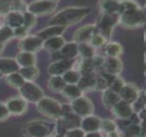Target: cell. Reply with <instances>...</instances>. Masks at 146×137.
Masks as SVG:
<instances>
[{
	"label": "cell",
	"mask_w": 146,
	"mask_h": 137,
	"mask_svg": "<svg viewBox=\"0 0 146 137\" xmlns=\"http://www.w3.org/2000/svg\"><path fill=\"white\" fill-rule=\"evenodd\" d=\"M92 11L87 6H68L55 14L49 21V25H57L68 27L80 22Z\"/></svg>",
	"instance_id": "cell-1"
},
{
	"label": "cell",
	"mask_w": 146,
	"mask_h": 137,
	"mask_svg": "<svg viewBox=\"0 0 146 137\" xmlns=\"http://www.w3.org/2000/svg\"><path fill=\"white\" fill-rule=\"evenodd\" d=\"M57 132V124L43 119H34L25 126V133L28 137L55 136Z\"/></svg>",
	"instance_id": "cell-2"
},
{
	"label": "cell",
	"mask_w": 146,
	"mask_h": 137,
	"mask_svg": "<svg viewBox=\"0 0 146 137\" xmlns=\"http://www.w3.org/2000/svg\"><path fill=\"white\" fill-rule=\"evenodd\" d=\"M36 106L41 115L55 121H59L64 115L63 106L50 97L44 96L36 104Z\"/></svg>",
	"instance_id": "cell-3"
},
{
	"label": "cell",
	"mask_w": 146,
	"mask_h": 137,
	"mask_svg": "<svg viewBox=\"0 0 146 137\" xmlns=\"http://www.w3.org/2000/svg\"><path fill=\"white\" fill-rule=\"evenodd\" d=\"M18 90L20 96L27 103L37 104L44 97L43 89L34 82H26Z\"/></svg>",
	"instance_id": "cell-4"
},
{
	"label": "cell",
	"mask_w": 146,
	"mask_h": 137,
	"mask_svg": "<svg viewBox=\"0 0 146 137\" xmlns=\"http://www.w3.org/2000/svg\"><path fill=\"white\" fill-rule=\"evenodd\" d=\"M69 106L72 112L80 118L94 114L95 107L92 100L84 94L74 100H71Z\"/></svg>",
	"instance_id": "cell-5"
},
{
	"label": "cell",
	"mask_w": 146,
	"mask_h": 137,
	"mask_svg": "<svg viewBox=\"0 0 146 137\" xmlns=\"http://www.w3.org/2000/svg\"><path fill=\"white\" fill-rule=\"evenodd\" d=\"M144 23V12L141 8L129 9L120 14L119 24L127 28H137Z\"/></svg>",
	"instance_id": "cell-6"
},
{
	"label": "cell",
	"mask_w": 146,
	"mask_h": 137,
	"mask_svg": "<svg viewBox=\"0 0 146 137\" xmlns=\"http://www.w3.org/2000/svg\"><path fill=\"white\" fill-rule=\"evenodd\" d=\"M120 14H102L97 26L98 33L103 34L108 40L112 35L113 30L119 24Z\"/></svg>",
	"instance_id": "cell-7"
},
{
	"label": "cell",
	"mask_w": 146,
	"mask_h": 137,
	"mask_svg": "<svg viewBox=\"0 0 146 137\" xmlns=\"http://www.w3.org/2000/svg\"><path fill=\"white\" fill-rule=\"evenodd\" d=\"M58 5V1L43 0L33 1L27 3V11L32 13L35 16H43L52 14Z\"/></svg>",
	"instance_id": "cell-8"
},
{
	"label": "cell",
	"mask_w": 146,
	"mask_h": 137,
	"mask_svg": "<svg viewBox=\"0 0 146 137\" xmlns=\"http://www.w3.org/2000/svg\"><path fill=\"white\" fill-rule=\"evenodd\" d=\"M96 24H86L78 28L74 33V40L77 44L89 43L92 38L98 33Z\"/></svg>",
	"instance_id": "cell-9"
},
{
	"label": "cell",
	"mask_w": 146,
	"mask_h": 137,
	"mask_svg": "<svg viewBox=\"0 0 146 137\" xmlns=\"http://www.w3.org/2000/svg\"><path fill=\"white\" fill-rule=\"evenodd\" d=\"M43 45H44V40L37 34L27 35L24 39H21L19 44V48L21 51L35 53L36 51L43 48Z\"/></svg>",
	"instance_id": "cell-10"
},
{
	"label": "cell",
	"mask_w": 146,
	"mask_h": 137,
	"mask_svg": "<svg viewBox=\"0 0 146 137\" xmlns=\"http://www.w3.org/2000/svg\"><path fill=\"white\" fill-rule=\"evenodd\" d=\"M102 70L104 73L110 76H120L123 70V63L120 57H105L102 66Z\"/></svg>",
	"instance_id": "cell-11"
},
{
	"label": "cell",
	"mask_w": 146,
	"mask_h": 137,
	"mask_svg": "<svg viewBox=\"0 0 146 137\" xmlns=\"http://www.w3.org/2000/svg\"><path fill=\"white\" fill-rule=\"evenodd\" d=\"M75 62L74 60H68V59H60L51 63L48 69V74L51 76H63L67 71L74 68Z\"/></svg>",
	"instance_id": "cell-12"
},
{
	"label": "cell",
	"mask_w": 146,
	"mask_h": 137,
	"mask_svg": "<svg viewBox=\"0 0 146 137\" xmlns=\"http://www.w3.org/2000/svg\"><path fill=\"white\" fill-rule=\"evenodd\" d=\"M110 112L112 115L119 120H129L134 113L133 105L123 100H120Z\"/></svg>",
	"instance_id": "cell-13"
},
{
	"label": "cell",
	"mask_w": 146,
	"mask_h": 137,
	"mask_svg": "<svg viewBox=\"0 0 146 137\" xmlns=\"http://www.w3.org/2000/svg\"><path fill=\"white\" fill-rule=\"evenodd\" d=\"M10 115L21 116L27 112V102L21 96L12 97L5 102Z\"/></svg>",
	"instance_id": "cell-14"
},
{
	"label": "cell",
	"mask_w": 146,
	"mask_h": 137,
	"mask_svg": "<svg viewBox=\"0 0 146 137\" xmlns=\"http://www.w3.org/2000/svg\"><path fill=\"white\" fill-rule=\"evenodd\" d=\"M140 89L132 82H126L125 86L122 88L119 93L121 100L130 104H133L140 94Z\"/></svg>",
	"instance_id": "cell-15"
},
{
	"label": "cell",
	"mask_w": 146,
	"mask_h": 137,
	"mask_svg": "<svg viewBox=\"0 0 146 137\" xmlns=\"http://www.w3.org/2000/svg\"><path fill=\"white\" fill-rule=\"evenodd\" d=\"M101 121H102V118L93 114V115L80 118V127L86 132V134L98 132V131H100Z\"/></svg>",
	"instance_id": "cell-16"
},
{
	"label": "cell",
	"mask_w": 146,
	"mask_h": 137,
	"mask_svg": "<svg viewBox=\"0 0 146 137\" xmlns=\"http://www.w3.org/2000/svg\"><path fill=\"white\" fill-rule=\"evenodd\" d=\"M97 79H98L97 72L82 75V77L78 86L80 88L83 93L95 91L97 90Z\"/></svg>",
	"instance_id": "cell-17"
},
{
	"label": "cell",
	"mask_w": 146,
	"mask_h": 137,
	"mask_svg": "<svg viewBox=\"0 0 146 137\" xmlns=\"http://www.w3.org/2000/svg\"><path fill=\"white\" fill-rule=\"evenodd\" d=\"M67 27L57 25H49L44 29L38 31L36 34L39 36L44 41L56 36H62V33L65 32Z\"/></svg>",
	"instance_id": "cell-18"
},
{
	"label": "cell",
	"mask_w": 146,
	"mask_h": 137,
	"mask_svg": "<svg viewBox=\"0 0 146 137\" xmlns=\"http://www.w3.org/2000/svg\"><path fill=\"white\" fill-rule=\"evenodd\" d=\"M58 52L61 56V59L74 60L76 57L80 56L78 44L75 43L74 41L66 42V44Z\"/></svg>",
	"instance_id": "cell-19"
},
{
	"label": "cell",
	"mask_w": 146,
	"mask_h": 137,
	"mask_svg": "<svg viewBox=\"0 0 146 137\" xmlns=\"http://www.w3.org/2000/svg\"><path fill=\"white\" fill-rule=\"evenodd\" d=\"M20 66L15 58L0 57V74L8 76L9 74L18 72Z\"/></svg>",
	"instance_id": "cell-20"
},
{
	"label": "cell",
	"mask_w": 146,
	"mask_h": 137,
	"mask_svg": "<svg viewBox=\"0 0 146 137\" xmlns=\"http://www.w3.org/2000/svg\"><path fill=\"white\" fill-rule=\"evenodd\" d=\"M121 100L120 94L110 88H108L103 92L102 94V103L104 106L108 109L111 110Z\"/></svg>",
	"instance_id": "cell-21"
},
{
	"label": "cell",
	"mask_w": 146,
	"mask_h": 137,
	"mask_svg": "<svg viewBox=\"0 0 146 137\" xmlns=\"http://www.w3.org/2000/svg\"><path fill=\"white\" fill-rule=\"evenodd\" d=\"M66 44V40L62 36H56L44 41L43 48L51 53L58 52Z\"/></svg>",
	"instance_id": "cell-22"
},
{
	"label": "cell",
	"mask_w": 146,
	"mask_h": 137,
	"mask_svg": "<svg viewBox=\"0 0 146 137\" xmlns=\"http://www.w3.org/2000/svg\"><path fill=\"white\" fill-rule=\"evenodd\" d=\"M5 24L15 29L24 25V15L21 12L11 11L5 16Z\"/></svg>",
	"instance_id": "cell-23"
},
{
	"label": "cell",
	"mask_w": 146,
	"mask_h": 137,
	"mask_svg": "<svg viewBox=\"0 0 146 137\" xmlns=\"http://www.w3.org/2000/svg\"><path fill=\"white\" fill-rule=\"evenodd\" d=\"M104 57H120L123 54L122 45L115 41H109L104 47Z\"/></svg>",
	"instance_id": "cell-24"
},
{
	"label": "cell",
	"mask_w": 146,
	"mask_h": 137,
	"mask_svg": "<svg viewBox=\"0 0 146 137\" xmlns=\"http://www.w3.org/2000/svg\"><path fill=\"white\" fill-rule=\"evenodd\" d=\"M20 68L30 67L36 65V56L34 53L20 51L15 57Z\"/></svg>",
	"instance_id": "cell-25"
},
{
	"label": "cell",
	"mask_w": 146,
	"mask_h": 137,
	"mask_svg": "<svg viewBox=\"0 0 146 137\" xmlns=\"http://www.w3.org/2000/svg\"><path fill=\"white\" fill-rule=\"evenodd\" d=\"M102 14H120L121 12V3L120 1H100L98 3Z\"/></svg>",
	"instance_id": "cell-26"
},
{
	"label": "cell",
	"mask_w": 146,
	"mask_h": 137,
	"mask_svg": "<svg viewBox=\"0 0 146 137\" xmlns=\"http://www.w3.org/2000/svg\"><path fill=\"white\" fill-rule=\"evenodd\" d=\"M67 83L62 76H51L48 81L47 87L52 93H62Z\"/></svg>",
	"instance_id": "cell-27"
},
{
	"label": "cell",
	"mask_w": 146,
	"mask_h": 137,
	"mask_svg": "<svg viewBox=\"0 0 146 137\" xmlns=\"http://www.w3.org/2000/svg\"><path fill=\"white\" fill-rule=\"evenodd\" d=\"M61 94L64 97L68 99L70 101L74 100L84 94L83 91L80 89V88L78 85H71V84H67Z\"/></svg>",
	"instance_id": "cell-28"
},
{
	"label": "cell",
	"mask_w": 146,
	"mask_h": 137,
	"mask_svg": "<svg viewBox=\"0 0 146 137\" xmlns=\"http://www.w3.org/2000/svg\"><path fill=\"white\" fill-rule=\"evenodd\" d=\"M19 73L21 75V76L24 78L26 82H34L38 79L39 76V70L38 69V67H36V65L24 67L20 68Z\"/></svg>",
	"instance_id": "cell-29"
},
{
	"label": "cell",
	"mask_w": 146,
	"mask_h": 137,
	"mask_svg": "<svg viewBox=\"0 0 146 137\" xmlns=\"http://www.w3.org/2000/svg\"><path fill=\"white\" fill-rule=\"evenodd\" d=\"M5 82L9 87L19 89L26 82V81L24 80V78L21 76V75L18 71V72H15V73H12V74L6 76Z\"/></svg>",
	"instance_id": "cell-30"
},
{
	"label": "cell",
	"mask_w": 146,
	"mask_h": 137,
	"mask_svg": "<svg viewBox=\"0 0 146 137\" xmlns=\"http://www.w3.org/2000/svg\"><path fill=\"white\" fill-rule=\"evenodd\" d=\"M79 47V55L82 59H91L95 57L96 49L90 45V43H82L78 44Z\"/></svg>",
	"instance_id": "cell-31"
},
{
	"label": "cell",
	"mask_w": 146,
	"mask_h": 137,
	"mask_svg": "<svg viewBox=\"0 0 146 137\" xmlns=\"http://www.w3.org/2000/svg\"><path fill=\"white\" fill-rule=\"evenodd\" d=\"M64 81L66 82L67 84H71V85H78L81 77H82V75L81 73L73 68L71 70H69L68 71H67L63 76H62Z\"/></svg>",
	"instance_id": "cell-32"
},
{
	"label": "cell",
	"mask_w": 146,
	"mask_h": 137,
	"mask_svg": "<svg viewBox=\"0 0 146 137\" xmlns=\"http://www.w3.org/2000/svg\"><path fill=\"white\" fill-rule=\"evenodd\" d=\"M117 130H118V125L114 120L109 119V118H104V119L102 118L101 126H100V132L102 134L106 135L110 132H112Z\"/></svg>",
	"instance_id": "cell-33"
},
{
	"label": "cell",
	"mask_w": 146,
	"mask_h": 137,
	"mask_svg": "<svg viewBox=\"0 0 146 137\" xmlns=\"http://www.w3.org/2000/svg\"><path fill=\"white\" fill-rule=\"evenodd\" d=\"M143 130L140 124H130L125 130L123 137H142Z\"/></svg>",
	"instance_id": "cell-34"
},
{
	"label": "cell",
	"mask_w": 146,
	"mask_h": 137,
	"mask_svg": "<svg viewBox=\"0 0 146 137\" xmlns=\"http://www.w3.org/2000/svg\"><path fill=\"white\" fill-rule=\"evenodd\" d=\"M133 107L134 112L138 114H139V112L142 110L146 109V91H144V90L140 91L139 97L133 104Z\"/></svg>",
	"instance_id": "cell-35"
},
{
	"label": "cell",
	"mask_w": 146,
	"mask_h": 137,
	"mask_svg": "<svg viewBox=\"0 0 146 137\" xmlns=\"http://www.w3.org/2000/svg\"><path fill=\"white\" fill-rule=\"evenodd\" d=\"M108 39L100 33H97L96 34H94V36L92 38V39L90 40V45L92 46H93L96 50L98 48H104V45L108 43Z\"/></svg>",
	"instance_id": "cell-36"
},
{
	"label": "cell",
	"mask_w": 146,
	"mask_h": 137,
	"mask_svg": "<svg viewBox=\"0 0 146 137\" xmlns=\"http://www.w3.org/2000/svg\"><path fill=\"white\" fill-rule=\"evenodd\" d=\"M14 36V31L6 24H3L0 27V43L4 44L5 42L11 39Z\"/></svg>",
	"instance_id": "cell-37"
},
{
	"label": "cell",
	"mask_w": 146,
	"mask_h": 137,
	"mask_svg": "<svg viewBox=\"0 0 146 137\" xmlns=\"http://www.w3.org/2000/svg\"><path fill=\"white\" fill-rule=\"evenodd\" d=\"M24 15V27L29 31L31 28H33L36 22H37V16H35L34 15H33L32 13L26 11L23 13Z\"/></svg>",
	"instance_id": "cell-38"
},
{
	"label": "cell",
	"mask_w": 146,
	"mask_h": 137,
	"mask_svg": "<svg viewBox=\"0 0 146 137\" xmlns=\"http://www.w3.org/2000/svg\"><path fill=\"white\" fill-rule=\"evenodd\" d=\"M125 84H126V82L121 76H115V77L112 78L110 88L119 94L121 92V90L122 89V88L125 86Z\"/></svg>",
	"instance_id": "cell-39"
},
{
	"label": "cell",
	"mask_w": 146,
	"mask_h": 137,
	"mask_svg": "<svg viewBox=\"0 0 146 137\" xmlns=\"http://www.w3.org/2000/svg\"><path fill=\"white\" fill-rule=\"evenodd\" d=\"M62 137H86V132L80 127H75L66 130Z\"/></svg>",
	"instance_id": "cell-40"
},
{
	"label": "cell",
	"mask_w": 146,
	"mask_h": 137,
	"mask_svg": "<svg viewBox=\"0 0 146 137\" xmlns=\"http://www.w3.org/2000/svg\"><path fill=\"white\" fill-rule=\"evenodd\" d=\"M12 11V1L0 0V16H6Z\"/></svg>",
	"instance_id": "cell-41"
},
{
	"label": "cell",
	"mask_w": 146,
	"mask_h": 137,
	"mask_svg": "<svg viewBox=\"0 0 146 137\" xmlns=\"http://www.w3.org/2000/svg\"><path fill=\"white\" fill-rule=\"evenodd\" d=\"M10 116L9 111L5 103L0 102V122L6 121Z\"/></svg>",
	"instance_id": "cell-42"
},
{
	"label": "cell",
	"mask_w": 146,
	"mask_h": 137,
	"mask_svg": "<svg viewBox=\"0 0 146 137\" xmlns=\"http://www.w3.org/2000/svg\"><path fill=\"white\" fill-rule=\"evenodd\" d=\"M13 31H14V36L16 37V38H19L21 39H22L25 37H27V33H28V30L24 26H21V27H19L17 28H15V29H13Z\"/></svg>",
	"instance_id": "cell-43"
},
{
	"label": "cell",
	"mask_w": 146,
	"mask_h": 137,
	"mask_svg": "<svg viewBox=\"0 0 146 137\" xmlns=\"http://www.w3.org/2000/svg\"><path fill=\"white\" fill-rule=\"evenodd\" d=\"M105 137H123V135L121 134V132L119 130H115V131L106 134Z\"/></svg>",
	"instance_id": "cell-44"
},
{
	"label": "cell",
	"mask_w": 146,
	"mask_h": 137,
	"mask_svg": "<svg viewBox=\"0 0 146 137\" xmlns=\"http://www.w3.org/2000/svg\"><path fill=\"white\" fill-rule=\"evenodd\" d=\"M86 137H104V136L100 131H98V132L87 133L86 134Z\"/></svg>",
	"instance_id": "cell-45"
},
{
	"label": "cell",
	"mask_w": 146,
	"mask_h": 137,
	"mask_svg": "<svg viewBox=\"0 0 146 137\" xmlns=\"http://www.w3.org/2000/svg\"><path fill=\"white\" fill-rule=\"evenodd\" d=\"M3 49H4V44H3V43H0V54L3 52Z\"/></svg>",
	"instance_id": "cell-46"
},
{
	"label": "cell",
	"mask_w": 146,
	"mask_h": 137,
	"mask_svg": "<svg viewBox=\"0 0 146 137\" xmlns=\"http://www.w3.org/2000/svg\"><path fill=\"white\" fill-rule=\"evenodd\" d=\"M144 73L146 76V58L145 59V62H144Z\"/></svg>",
	"instance_id": "cell-47"
},
{
	"label": "cell",
	"mask_w": 146,
	"mask_h": 137,
	"mask_svg": "<svg viewBox=\"0 0 146 137\" xmlns=\"http://www.w3.org/2000/svg\"><path fill=\"white\" fill-rule=\"evenodd\" d=\"M145 54L146 57V37L145 39Z\"/></svg>",
	"instance_id": "cell-48"
},
{
	"label": "cell",
	"mask_w": 146,
	"mask_h": 137,
	"mask_svg": "<svg viewBox=\"0 0 146 137\" xmlns=\"http://www.w3.org/2000/svg\"><path fill=\"white\" fill-rule=\"evenodd\" d=\"M2 25H3V24H2V23H1V21H0V27H1Z\"/></svg>",
	"instance_id": "cell-49"
},
{
	"label": "cell",
	"mask_w": 146,
	"mask_h": 137,
	"mask_svg": "<svg viewBox=\"0 0 146 137\" xmlns=\"http://www.w3.org/2000/svg\"><path fill=\"white\" fill-rule=\"evenodd\" d=\"M50 137H55V136H50Z\"/></svg>",
	"instance_id": "cell-50"
},
{
	"label": "cell",
	"mask_w": 146,
	"mask_h": 137,
	"mask_svg": "<svg viewBox=\"0 0 146 137\" xmlns=\"http://www.w3.org/2000/svg\"><path fill=\"white\" fill-rule=\"evenodd\" d=\"M145 58H146V57H145Z\"/></svg>",
	"instance_id": "cell-51"
}]
</instances>
